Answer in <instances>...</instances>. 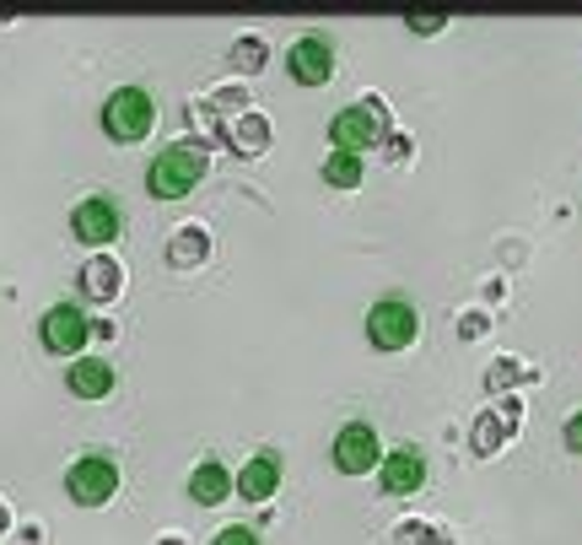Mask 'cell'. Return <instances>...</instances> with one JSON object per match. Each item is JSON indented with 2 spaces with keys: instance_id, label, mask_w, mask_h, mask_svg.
<instances>
[{
  "instance_id": "cell-1",
  "label": "cell",
  "mask_w": 582,
  "mask_h": 545,
  "mask_svg": "<svg viewBox=\"0 0 582 545\" xmlns=\"http://www.w3.org/2000/svg\"><path fill=\"white\" fill-rule=\"evenodd\" d=\"M205 179V151H194V146H168V151H157L151 157V168H146V190L151 195H162V201H179V195H190L194 184Z\"/></svg>"
},
{
  "instance_id": "cell-2",
  "label": "cell",
  "mask_w": 582,
  "mask_h": 545,
  "mask_svg": "<svg viewBox=\"0 0 582 545\" xmlns=\"http://www.w3.org/2000/svg\"><path fill=\"white\" fill-rule=\"evenodd\" d=\"M384 136H388V120H384V109H378V98H362V103H351V109H340L329 120V140L340 151H351V157H362L367 146H378Z\"/></svg>"
},
{
  "instance_id": "cell-3",
  "label": "cell",
  "mask_w": 582,
  "mask_h": 545,
  "mask_svg": "<svg viewBox=\"0 0 582 545\" xmlns=\"http://www.w3.org/2000/svg\"><path fill=\"white\" fill-rule=\"evenodd\" d=\"M157 125V103L146 87H119L109 103H103V130L114 140H140Z\"/></svg>"
},
{
  "instance_id": "cell-4",
  "label": "cell",
  "mask_w": 582,
  "mask_h": 545,
  "mask_svg": "<svg viewBox=\"0 0 582 545\" xmlns=\"http://www.w3.org/2000/svg\"><path fill=\"white\" fill-rule=\"evenodd\" d=\"M367 336H373L378 351H404V345L421 336V314H415V303H404V297L373 303V314H367Z\"/></svg>"
},
{
  "instance_id": "cell-5",
  "label": "cell",
  "mask_w": 582,
  "mask_h": 545,
  "mask_svg": "<svg viewBox=\"0 0 582 545\" xmlns=\"http://www.w3.org/2000/svg\"><path fill=\"white\" fill-rule=\"evenodd\" d=\"M65 491H70L81 508H98V502H109V497L119 491V465H114L109 454H87V459H76V465H70Z\"/></svg>"
},
{
  "instance_id": "cell-6",
  "label": "cell",
  "mask_w": 582,
  "mask_h": 545,
  "mask_svg": "<svg viewBox=\"0 0 582 545\" xmlns=\"http://www.w3.org/2000/svg\"><path fill=\"white\" fill-rule=\"evenodd\" d=\"M373 465H384V449H378V432L367 421H345L334 432V470L340 476H367Z\"/></svg>"
},
{
  "instance_id": "cell-7",
  "label": "cell",
  "mask_w": 582,
  "mask_h": 545,
  "mask_svg": "<svg viewBox=\"0 0 582 545\" xmlns=\"http://www.w3.org/2000/svg\"><path fill=\"white\" fill-rule=\"evenodd\" d=\"M286 66H292V76H297L303 87H323V81L334 76V44H329V33H303V38L292 44Z\"/></svg>"
},
{
  "instance_id": "cell-8",
  "label": "cell",
  "mask_w": 582,
  "mask_h": 545,
  "mask_svg": "<svg viewBox=\"0 0 582 545\" xmlns=\"http://www.w3.org/2000/svg\"><path fill=\"white\" fill-rule=\"evenodd\" d=\"M70 227H76L81 243H109V238H119L125 211L109 201V195H92V201H81L76 211H70Z\"/></svg>"
},
{
  "instance_id": "cell-9",
  "label": "cell",
  "mask_w": 582,
  "mask_h": 545,
  "mask_svg": "<svg viewBox=\"0 0 582 545\" xmlns=\"http://www.w3.org/2000/svg\"><path fill=\"white\" fill-rule=\"evenodd\" d=\"M92 336V325H87V314L76 308V303H55L49 314H44V345L49 351H60V356H76L81 345Z\"/></svg>"
},
{
  "instance_id": "cell-10",
  "label": "cell",
  "mask_w": 582,
  "mask_h": 545,
  "mask_svg": "<svg viewBox=\"0 0 582 545\" xmlns=\"http://www.w3.org/2000/svg\"><path fill=\"white\" fill-rule=\"evenodd\" d=\"M426 486V459H421V449H393L384 454V491L388 497H410V491H421Z\"/></svg>"
},
{
  "instance_id": "cell-11",
  "label": "cell",
  "mask_w": 582,
  "mask_h": 545,
  "mask_svg": "<svg viewBox=\"0 0 582 545\" xmlns=\"http://www.w3.org/2000/svg\"><path fill=\"white\" fill-rule=\"evenodd\" d=\"M109 389H114V362H103V356H81V362H70V395L98 400V395H109Z\"/></svg>"
},
{
  "instance_id": "cell-12",
  "label": "cell",
  "mask_w": 582,
  "mask_h": 545,
  "mask_svg": "<svg viewBox=\"0 0 582 545\" xmlns=\"http://www.w3.org/2000/svg\"><path fill=\"white\" fill-rule=\"evenodd\" d=\"M275 486H281V454H270V449H264V454H254V459L243 465V476H238V491H243L249 502H264Z\"/></svg>"
},
{
  "instance_id": "cell-13",
  "label": "cell",
  "mask_w": 582,
  "mask_h": 545,
  "mask_svg": "<svg viewBox=\"0 0 582 545\" xmlns=\"http://www.w3.org/2000/svg\"><path fill=\"white\" fill-rule=\"evenodd\" d=\"M227 491H232V476L216 465V459H205L199 470L190 476V497L199 508H216V502H227Z\"/></svg>"
},
{
  "instance_id": "cell-14",
  "label": "cell",
  "mask_w": 582,
  "mask_h": 545,
  "mask_svg": "<svg viewBox=\"0 0 582 545\" xmlns=\"http://www.w3.org/2000/svg\"><path fill=\"white\" fill-rule=\"evenodd\" d=\"M323 184H334V190H356V184H362V157L334 151V157L323 162Z\"/></svg>"
},
{
  "instance_id": "cell-15",
  "label": "cell",
  "mask_w": 582,
  "mask_h": 545,
  "mask_svg": "<svg viewBox=\"0 0 582 545\" xmlns=\"http://www.w3.org/2000/svg\"><path fill=\"white\" fill-rule=\"evenodd\" d=\"M81 286H87L92 297H109V292H119V265H114V260H92V265L81 271Z\"/></svg>"
},
{
  "instance_id": "cell-16",
  "label": "cell",
  "mask_w": 582,
  "mask_h": 545,
  "mask_svg": "<svg viewBox=\"0 0 582 545\" xmlns=\"http://www.w3.org/2000/svg\"><path fill=\"white\" fill-rule=\"evenodd\" d=\"M513 421H517V416H513ZM513 421L486 416V421H480V432H475V449H480V454H497V438H507V427H513Z\"/></svg>"
},
{
  "instance_id": "cell-17",
  "label": "cell",
  "mask_w": 582,
  "mask_h": 545,
  "mask_svg": "<svg viewBox=\"0 0 582 545\" xmlns=\"http://www.w3.org/2000/svg\"><path fill=\"white\" fill-rule=\"evenodd\" d=\"M184 232H190V238H179V243H173V260H194V254H205V232H199V227H184Z\"/></svg>"
},
{
  "instance_id": "cell-18",
  "label": "cell",
  "mask_w": 582,
  "mask_h": 545,
  "mask_svg": "<svg viewBox=\"0 0 582 545\" xmlns=\"http://www.w3.org/2000/svg\"><path fill=\"white\" fill-rule=\"evenodd\" d=\"M210 545H259V535L254 530H243V524H232V530H221Z\"/></svg>"
},
{
  "instance_id": "cell-19",
  "label": "cell",
  "mask_w": 582,
  "mask_h": 545,
  "mask_svg": "<svg viewBox=\"0 0 582 545\" xmlns=\"http://www.w3.org/2000/svg\"><path fill=\"white\" fill-rule=\"evenodd\" d=\"M232 55H238V66H243V70L264 66V60H259V55H264V44H259V38H249V44H238V49H232Z\"/></svg>"
},
{
  "instance_id": "cell-20",
  "label": "cell",
  "mask_w": 582,
  "mask_h": 545,
  "mask_svg": "<svg viewBox=\"0 0 582 545\" xmlns=\"http://www.w3.org/2000/svg\"><path fill=\"white\" fill-rule=\"evenodd\" d=\"M513 378H517L513 356H502V367H491V389H502V384H513Z\"/></svg>"
},
{
  "instance_id": "cell-21",
  "label": "cell",
  "mask_w": 582,
  "mask_h": 545,
  "mask_svg": "<svg viewBox=\"0 0 582 545\" xmlns=\"http://www.w3.org/2000/svg\"><path fill=\"white\" fill-rule=\"evenodd\" d=\"M567 449H572V454H582V410L567 421Z\"/></svg>"
},
{
  "instance_id": "cell-22",
  "label": "cell",
  "mask_w": 582,
  "mask_h": 545,
  "mask_svg": "<svg viewBox=\"0 0 582 545\" xmlns=\"http://www.w3.org/2000/svg\"><path fill=\"white\" fill-rule=\"evenodd\" d=\"M410 27H421V33H437V27H443V16H410Z\"/></svg>"
},
{
  "instance_id": "cell-23",
  "label": "cell",
  "mask_w": 582,
  "mask_h": 545,
  "mask_svg": "<svg viewBox=\"0 0 582 545\" xmlns=\"http://www.w3.org/2000/svg\"><path fill=\"white\" fill-rule=\"evenodd\" d=\"M0 519H5V513H0Z\"/></svg>"
}]
</instances>
